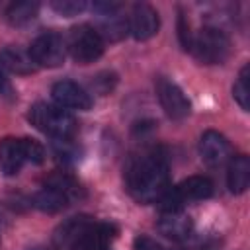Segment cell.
Masks as SVG:
<instances>
[{
	"mask_svg": "<svg viewBox=\"0 0 250 250\" xmlns=\"http://www.w3.org/2000/svg\"><path fill=\"white\" fill-rule=\"evenodd\" d=\"M125 188L139 203H154L170 188L166 154L160 148H146L131 156L125 166Z\"/></svg>",
	"mask_w": 250,
	"mask_h": 250,
	"instance_id": "6da1fadb",
	"label": "cell"
},
{
	"mask_svg": "<svg viewBox=\"0 0 250 250\" xmlns=\"http://www.w3.org/2000/svg\"><path fill=\"white\" fill-rule=\"evenodd\" d=\"M29 123L53 139H70L76 133V119L61 105L39 102L29 107Z\"/></svg>",
	"mask_w": 250,
	"mask_h": 250,
	"instance_id": "7a4b0ae2",
	"label": "cell"
},
{
	"mask_svg": "<svg viewBox=\"0 0 250 250\" xmlns=\"http://www.w3.org/2000/svg\"><path fill=\"white\" fill-rule=\"evenodd\" d=\"M189 51L203 64H221L230 53V41L225 31L217 27H203L193 35Z\"/></svg>",
	"mask_w": 250,
	"mask_h": 250,
	"instance_id": "3957f363",
	"label": "cell"
},
{
	"mask_svg": "<svg viewBox=\"0 0 250 250\" xmlns=\"http://www.w3.org/2000/svg\"><path fill=\"white\" fill-rule=\"evenodd\" d=\"M64 43H66L70 57L78 64H90L98 61L104 53V39L94 29V25H88V23L72 27Z\"/></svg>",
	"mask_w": 250,
	"mask_h": 250,
	"instance_id": "277c9868",
	"label": "cell"
},
{
	"mask_svg": "<svg viewBox=\"0 0 250 250\" xmlns=\"http://www.w3.org/2000/svg\"><path fill=\"white\" fill-rule=\"evenodd\" d=\"M29 57L35 62V66H43V68H57L64 62L66 57V43L64 39L55 33H43L39 35L31 47H29Z\"/></svg>",
	"mask_w": 250,
	"mask_h": 250,
	"instance_id": "5b68a950",
	"label": "cell"
},
{
	"mask_svg": "<svg viewBox=\"0 0 250 250\" xmlns=\"http://www.w3.org/2000/svg\"><path fill=\"white\" fill-rule=\"evenodd\" d=\"M98 25L94 27L102 39L119 41L127 31V18L121 14V6L115 2H94L92 6Z\"/></svg>",
	"mask_w": 250,
	"mask_h": 250,
	"instance_id": "8992f818",
	"label": "cell"
},
{
	"mask_svg": "<svg viewBox=\"0 0 250 250\" xmlns=\"http://www.w3.org/2000/svg\"><path fill=\"white\" fill-rule=\"evenodd\" d=\"M156 96L158 102L162 105V109L166 111V115L170 119H186L191 111V104L186 98V94L182 92L180 86H176L172 80L160 76L156 80Z\"/></svg>",
	"mask_w": 250,
	"mask_h": 250,
	"instance_id": "52a82bcc",
	"label": "cell"
},
{
	"mask_svg": "<svg viewBox=\"0 0 250 250\" xmlns=\"http://www.w3.org/2000/svg\"><path fill=\"white\" fill-rule=\"evenodd\" d=\"M199 156L205 166L221 168L230 160V143L217 131H205L199 139Z\"/></svg>",
	"mask_w": 250,
	"mask_h": 250,
	"instance_id": "ba28073f",
	"label": "cell"
},
{
	"mask_svg": "<svg viewBox=\"0 0 250 250\" xmlns=\"http://www.w3.org/2000/svg\"><path fill=\"white\" fill-rule=\"evenodd\" d=\"M127 27L137 41H146L158 33V27H160L158 12L152 6L143 2L135 4L131 10V16L127 18Z\"/></svg>",
	"mask_w": 250,
	"mask_h": 250,
	"instance_id": "9c48e42d",
	"label": "cell"
},
{
	"mask_svg": "<svg viewBox=\"0 0 250 250\" xmlns=\"http://www.w3.org/2000/svg\"><path fill=\"white\" fill-rule=\"evenodd\" d=\"M115 234H117L115 225L92 221L80 232V236L72 242L70 250H107V246L111 244Z\"/></svg>",
	"mask_w": 250,
	"mask_h": 250,
	"instance_id": "30bf717a",
	"label": "cell"
},
{
	"mask_svg": "<svg viewBox=\"0 0 250 250\" xmlns=\"http://www.w3.org/2000/svg\"><path fill=\"white\" fill-rule=\"evenodd\" d=\"M51 94H53V100L57 102V105H61V107L78 109V111H86L92 107L90 94L72 80H61V82L53 84Z\"/></svg>",
	"mask_w": 250,
	"mask_h": 250,
	"instance_id": "8fae6325",
	"label": "cell"
},
{
	"mask_svg": "<svg viewBox=\"0 0 250 250\" xmlns=\"http://www.w3.org/2000/svg\"><path fill=\"white\" fill-rule=\"evenodd\" d=\"M156 229L160 234H164L170 240H186L193 230V223L189 215H186L184 211H170V213H160L156 221Z\"/></svg>",
	"mask_w": 250,
	"mask_h": 250,
	"instance_id": "7c38bea8",
	"label": "cell"
},
{
	"mask_svg": "<svg viewBox=\"0 0 250 250\" xmlns=\"http://www.w3.org/2000/svg\"><path fill=\"white\" fill-rule=\"evenodd\" d=\"M227 186L230 193H244L250 186V160L246 154L230 156L227 168Z\"/></svg>",
	"mask_w": 250,
	"mask_h": 250,
	"instance_id": "4fadbf2b",
	"label": "cell"
},
{
	"mask_svg": "<svg viewBox=\"0 0 250 250\" xmlns=\"http://www.w3.org/2000/svg\"><path fill=\"white\" fill-rule=\"evenodd\" d=\"M174 188L184 205L189 201H203L213 195V182L207 176H189Z\"/></svg>",
	"mask_w": 250,
	"mask_h": 250,
	"instance_id": "5bb4252c",
	"label": "cell"
},
{
	"mask_svg": "<svg viewBox=\"0 0 250 250\" xmlns=\"http://www.w3.org/2000/svg\"><path fill=\"white\" fill-rule=\"evenodd\" d=\"M23 164L25 158L21 152L20 139L6 137L4 141H0V172L4 176H16Z\"/></svg>",
	"mask_w": 250,
	"mask_h": 250,
	"instance_id": "9a60e30c",
	"label": "cell"
},
{
	"mask_svg": "<svg viewBox=\"0 0 250 250\" xmlns=\"http://www.w3.org/2000/svg\"><path fill=\"white\" fill-rule=\"evenodd\" d=\"M92 221H94V219H90V217H86V215L70 217L68 221H64V223L57 229V232H55V236H53L55 246H57L59 250H70L72 242L80 236V232H82Z\"/></svg>",
	"mask_w": 250,
	"mask_h": 250,
	"instance_id": "2e32d148",
	"label": "cell"
},
{
	"mask_svg": "<svg viewBox=\"0 0 250 250\" xmlns=\"http://www.w3.org/2000/svg\"><path fill=\"white\" fill-rule=\"evenodd\" d=\"M0 66L8 68L14 74H31L37 70L35 62L29 57V51H21L18 47H4L0 51Z\"/></svg>",
	"mask_w": 250,
	"mask_h": 250,
	"instance_id": "e0dca14e",
	"label": "cell"
},
{
	"mask_svg": "<svg viewBox=\"0 0 250 250\" xmlns=\"http://www.w3.org/2000/svg\"><path fill=\"white\" fill-rule=\"evenodd\" d=\"M68 203H70V199L64 193H61L53 188H47V186H43V189H39L33 195V205L43 213H59Z\"/></svg>",
	"mask_w": 250,
	"mask_h": 250,
	"instance_id": "ac0fdd59",
	"label": "cell"
},
{
	"mask_svg": "<svg viewBox=\"0 0 250 250\" xmlns=\"http://www.w3.org/2000/svg\"><path fill=\"white\" fill-rule=\"evenodd\" d=\"M37 12H39V4L37 2H29V0H25V2H14L6 10V20L12 25H25V23H29V21L35 20Z\"/></svg>",
	"mask_w": 250,
	"mask_h": 250,
	"instance_id": "d6986e66",
	"label": "cell"
},
{
	"mask_svg": "<svg viewBox=\"0 0 250 250\" xmlns=\"http://www.w3.org/2000/svg\"><path fill=\"white\" fill-rule=\"evenodd\" d=\"M45 186H47V188H53V189H57V191H61V193H64L70 201L76 199V197L80 195V191H82L80 184H78L72 176H68V174H64V172H53L51 176H47Z\"/></svg>",
	"mask_w": 250,
	"mask_h": 250,
	"instance_id": "ffe728a7",
	"label": "cell"
},
{
	"mask_svg": "<svg viewBox=\"0 0 250 250\" xmlns=\"http://www.w3.org/2000/svg\"><path fill=\"white\" fill-rule=\"evenodd\" d=\"M248 78H250V66L244 64L238 72V78L232 86V98L240 105V109L248 111L250 109V88H248Z\"/></svg>",
	"mask_w": 250,
	"mask_h": 250,
	"instance_id": "44dd1931",
	"label": "cell"
},
{
	"mask_svg": "<svg viewBox=\"0 0 250 250\" xmlns=\"http://www.w3.org/2000/svg\"><path fill=\"white\" fill-rule=\"evenodd\" d=\"M20 145H21V152H23L25 162L41 164V162L45 160V148H43L35 139L23 137V139H20Z\"/></svg>",
	"mask_w": 250,
	"mask_h": 250,
	"instance_id": "7402d4cb",
	"label": "cell"
},
{
	"mask_svg": "<svg viewBox=\"0 0 250 250\" xmlns=\"http://www.w3.org/2000/svg\"><path fill=\"white\" fill-rule=\"evenodd\" d=\"M51 8L64 18H72L86 10V2L84 0H55L51 2Z\"/></svg>",
	"mask_w": 250,
	"mask_h": 250,
	"instance_id": "603a6c76",
	"label": "cell"
},
{
	"mask_svg": "<svg viewBox=\"0 0 250 250\" xmlns=\"http://www.w3.org/2000/svg\"><path fill=\"white\" fill-rule=\"evenodd\" d=\"M133 250H164V248L150 236H137L135 244H133Z\"/></svg>",
	"mask_w": 250,
	"mask_h": 250,
	"instance_id": "cb8c5ba5",
	"label": "cell"
},
{
	"mask_svg": "<svg viewBox=\"0 0 250 250\" xmlns=\"http://www.w3.org/2000/svg\"><path fill=\"white\" fill-rule=\"evenodd\" d=\"M178 29H180V43H182V47H184L186 51H189L193 35L189 33V25L186 23V20H184L182 16H180V21H178Z\"/></svg>",
	"mask_w": 250,
	"mask_h": 250,
	"instance_id": "d4e9b609",
	"label": "cell"
},
{
	"mask_svg": "<svg viewBox=\"0 0 250 250\" xmlns=\"http://www.w3.org/2000/svg\"><path fill=\"white\" fill-rule=\"evenodd\" d=\"M10 92H12L10 82H8V78L4 76V72H2V68H0V94H10Z\"/></svg>",
	"mask_w": 250,
	"mask_h": 250,
	"instance_id": "484cf974",
	"label": "cell"
},
{
	"mask_svg": "<svg viewBox=\"0 0 250 250\" xmlns=\"http://www.w3.org/2000/svg\"><path fill=\"white\" fill-rule=\"evenodd\" d=\"M189 250H209V248H189Z\"/></svg>",
	"mask_w": 250,
	"mask_h": 250,
	"instance_id": "4316f807",
	"label": "cell"
}]
</instances>
